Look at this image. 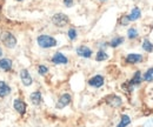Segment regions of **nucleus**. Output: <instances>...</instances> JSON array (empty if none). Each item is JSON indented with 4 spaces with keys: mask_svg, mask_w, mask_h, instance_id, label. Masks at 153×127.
Segmentation results:
<instances>
[{
    "mask_svg": "<svg viewBox=\"0 0 153 127\" xmlns=\"http://www.w3.org/2000/svg\"><path fill=\"white\" fill-rule=\"evenodd\" d=\"M20 79H21V82H22L24 86H31L32 82H33V79H32L31 74L26 68H22L20 71Z\"/></svg>",
    "mask_w": 153,
    "mask_h": 127,
    "instance_id": "7",
    "label": "nucleus"
},
{
    "mask_svg": "<svg viewBox=\"0 0 153 127\" xmlns=\"http://www.w3.org/2000/svg\"><path fill=\"white\" fill-rule=\"evenodd\" d=\"M12 66H13V62L11 59L8 58H2L0 59V70L4 71V72H10L12 70Z\"/></svg>",
    "mask_w": 153,
    "mask_h": 127,
    "instance_id": "11",
    "label": "nucleus"
},
{
    "mask_svg": "<svg viewBox=\"0 0 153 127\" xmlns=\"http://www.w3.org/2000/svg\"><path fill=\"white\" fill-rule=\"evenodd\" d=\"M37 42L41 48H52V47H56L58 45L57 40L51 36H47V34H41L37 38Z\"/></svg>",
    "mask_w": 153,
    "mask_h": 127,
    "instance_id": "1",
    "label": "nucleus"
},
{
    "mask_svg": "<svg viewBox=\"0 0 153 127\" xmlns=\"http://www.w3.org/2000/svg\"><path fill=\"white\" fill-rule=\"evenodd\" d=\"M138 36H139V33H138L137 28H134V27L128 28V31H127V36H128V39L133 40V39H135V38H138Z\"/></svg>",
    "mask_w": 153,
    "mask_h": 127,
    "instance_id": "23",
    "label": "nucleus"
},
{
    "mask_svg": "<svg viewBox=\"0 0 153 127\" xmlns=\"http://www.w3.org/2000/svg\"><path fill=\"white\" fill-rule=\"evenodd\" d=\"M13 108L16 109L20 115H24V114L26 113L27 105H26V102H25V101H22L21 99L17 98V99H14V100H13Z\"/></svg>",
    "mask_w": 153,
    "mask_h": 127,
    "instance_id": "5",
    "label": "nucleus"
},
{
    "mask_svg": "<svg viewBox=\"0 0 153 127\" xmlns=\"http://www.w3.org/2000/svg\"><path fill=\"white\" fill-rule=\"evenodd\" d=\"M123 42H124V38H123V36H115V38H113V39L108 42V46H111V47L115 48V47L120 46Z\"/></svg>",
    "mask_w": 153,
    "mask_h": 127,
    "instance_id": "17",
    "label": "nucleus"
},
{
    "mask_svg": "<svg viewBox=\"0 0 153 127\" xmlns=\"http://www.w3.org/2000/svg\"><path fill=\"white\" fill-rule=\"evenodd\" d=\"M48 72V67L45 65H39L38 66V73L40 75H46Z\"/></svg>",
    "mask_w": 153,
    "mask_h": 127,
    "instance_id": "24",
    "label": "nucleus"
},
{
    "mask_svg": "<svg viewBox=\"0 0 153 127\" xmlns=\"http://www.w3.org/2000/svg\"><path fill=\"white\" fill-rule=\"evenodd\" d=\"M11 87L8 86V84H6L5 81L0 80V98H6L7 95L11 94Z\"/></svg>",
    "mask_w": 153,
    "mask_h": 127,
    "instance_id": "13",
    "label": "nucleus"
},
{
    "mask_svg": "<svg viewBox=\"0 0 153 127\" xmlns=\"http://www.w3.org/2000/svg\"><path fill=\"white\" fill-rule=\"evenodd\" d=\"M106 102H107L110 106H112V107H119V106H121L123 100H121L120 97H118V95H114V94H113V95L107 97Z\"/></svg>",
    "mask_w": 153,
    "mask_h": 127,
    "instance_id": "12",
    "label": "nucleus"
},
{
    "mask_svg": "<svg viewBox=\"0 0 153 127\" xmlns=\"http://www.w3.org/2000/svg\"><path fill=\"white\" fill-rule=\"evenodd\" d=\"M100 1H106V0H100Z\"/></svg>",
    "mask_w": 153,
    "mask_h": 127,
    "instance_id": "29",
    "label": "nucleus"
},
{
    "mask_svg": "<svg viewBox=\"0 0 153 127\" xmlns=\"http://www.w3.org/2000/svg\"><path fill=\"white\" fill-rule=\"evenodd\" d=\"M17 1H24V0H17Z\"/></svg>",
    "mask_w": 153,
    "mask_h": 127,
    "instance_id": "28",
    "label": "nucleus"
},
{
    "mask_svg": "<svg viewBox=\"0 0 153 127\" xmlns=\"http://www.w3.org/2000/svg\"><path fill=\"white\" fill-rule=\"evenodd\" d=\"M76 54L79 55V56H81V58H85V59H88V58H91L92 56V50L90 48V47H87V46H79V47H76Z\"/></svg>",
    "mask_w": 153,
    "mask_h": 127,
    "instance_id": "8",
    "label": "nucleus"
},
{
    "mask_svg": "<svg viewBox=\"0 0 153 127\" xmlns=\"http://www.w3.org/2000/svg\"><path fill=\"white\" fill-rule=\"evenodd\" d=\"M52 22L57 26V27H65L68 25L70 22V19L66 14L64 13H57L52 17Z\"/></svg>",
    "mask_w": 153,
    "mask_h": 127,
    "instance_id": "3",
    "label": "nucleus"
},
{
    "mask_svg": "<svg viewBox=\"0 0 153 127\" xmlns=\"http://www.w3.org/2000/svg\"><path fill=\"white\" fill-rule=\"evenodd\" d=\"M71 101H72V97H71L68 93H64V94H62V95L59 98V100H58L56 107H57L58 109L64 108V107L68 106V105L71 104Z\"/></svg>",
    "mask_w": 153,
    "mask_h": 127,
    "instance_id": "4",
    "label": "nucleus"
},
{
    "mask_svg": "<svg viewBox=\"0 0 153 127\" xmlns=\"http://www.w3.org/2000/svg\"><path fill=\"white\" fill-rule=\"evenodd\" d=\"M143 50H144L145 52L151 53V52H153V44L150 41V40L145 39V40L143 41Z\"/></svg>",
    "mask_w": 153,
    "mask_h": 127,
    "instance_id": "19",
    "label": "nucleus"
},
{
    "mask_svg": "<svg viewBox=\"0 0 153 127\" xmlns=\"http://www.w3.org/2000/svg\"><path fill=\"white\" fill-rule=\"evenodd\" d=\"M2 56V50H1V47H0V58Z\"/></svg>",
    "mask_w": 153,
    "mask_h": 127,
    "instance_id": "27",
    "label": "nucleus"
},
{
    "mask_svg": "<svg viewBox=\"0 0 153 127\" xmlns=\"http://www.w3.org/2000/svg\"><path fill=\"white\" fill-rule=\"evenodd\" d=\"M143 79H144L146 82H152L153 81V67L149 68V70L145 72L144 76H143Z\"/></svg>",
    "mask_w": 153,
    "mask_h": 127,
    "instance_id": "21",
    "label": "nucleus"
},
{
    "mask_svg": "<svg viewBox=\"0 0 153 127\" xmlns=\"http://www.w3.org/2000/svg\"><path fill=\"white\" fill-rule=\"evenodd\" d=\"M64 5L66 7H72L73 6V0H64Z\"/></svg>",
    "mask_w": 153,
    "mask_h": 127,
    "instance_id": "25",
    "label": "nucleus"
},
{
    "mask_svg": "<svg viewBox=\"0 0 153 127\" xmlns=\"http://www.w3.org/2000/svg\"><path fill=\"white\" fill-rule=\"evenodd\" d=\"M128 22H130V21H128V19H127V17H126V16H125V17H123V18H121V20H120V24H121L123 26L127 25Z\"/></svg>",
    "mask_w": 153,
    "mask_h": 127,
    "instance_id": "26",
    "label": "nucleus"
},
{
    "mask_svg": "<svg viewBox=\"0 0 153 127\" xmlns=\"http://www.w3.org/2000/svg\"><path fill=\"white\" fill-rule=\"evenodd\" d=\"M52 62L56 64V65H66L68 62V59L66 55H64L61 52H57L54 53V55L52 56Z\"/></svg>",
    "mask_w": 153,
    "mask_h": 127,
    "instance_id": "9",
    "label": "nucleus"
},
{
    "mask_svg": "<svg viewBox=\"0 0 153 127\" xmlns=\"http://www.w3.org/2000/svg\"><path fill=\"white\" fill-rule=\"evenodd\" d=\"M0 40L1 42L7 47V48H14L17 46V38L13 33L8 31H2L0 34Z\"/></svg>",
    "mask_w": 153,
    "mask_h": 127,
    "instance_id": "2",
    "label": "nucleus"
},
{
    "mask_svg": "<svg viewBox=\"0 0 153 127\" xmlns=\"http://www.w3.org/2000/svg\"><path fill=\"white\" fill-rule=\"evenodd\" d=\"M67 36H68V39L71 40V41H74L76 38H78V32H76V28H70L68 31H67Z\"/></svg>",
    "mask_w": 153,
    "mask_h": 127,
    "instance_id": "22",
    "label": "nucleus"
},
{
    "mask_svg": "<svg viewBox=\"0 0 153 127\" xmlns=\"http://www.w3.org/2000/svg\"><path fill=\"white\" fill-rule=\"evenodd\" d=\"M140 16H141V11H140V8L134 7L133 10L131 11V13H130L128 16H126V17H127V19H128V21H135V20H138V19L140 18Z\"/></svg>",
    "mask_w": 153,
    "mask_h": 127,
    "instance_id": "16",
    "label": "nucleus"
},
{
    "mask_svg": "<svg viewBox=\"0 0 153 127\" xmlns=\"http://www.w3.org/2000/svg\"><path fill=\"white\" fill-rule=\"evenodd\" d=\"M30 100H31V102L33 104V105H40L41 104V101H42V95H41V92L40 91H36L33 92V93H31V95H30Z\"/></svg>",
    "mask_w": 153,
    "mask_h": 127,
    "instance_id": "14",
    "label": "nucleus"
},
{
    "mask_svg": "<svg viewBox=\"0 0 153 127\" xmlns=\"http://www.w3.org/2000/svg\"><path fill=\"white\" fill-rule=\"evenodd\" d=\"M143 81V75H141V72L140 71H137L134 73V75L132 76V79L130 80V86H137V85H140V82Z\"/></svg>",
    "mask_w": 153,
    "mask_h": 127,
    "instance_id": "15",
    "label": "nucleus"
},
{
    "mask_svg": "<svg viewBox=\"0 0 153 127\" xmlns=\"http://www.w3.org/2000/svg\"><path fill=\"white\" fill-rule=\"evenodd\" d=\"M107 59H108V54L105 51H102V50H99L98 51V53L96 55L97 61H104V60H107Z\"/></svg>",
    "mask_w": 153,
    "mask_h": 127,
    "instance_id": "20",
    "label": "nucleus"
},
{
    "mask_svg": "<svg viewBox=\"0 0 153 127\" xmlns=\"http://www.w3.org/2000/svg\"><path fill=\"white\" fill-rule=\"evenodd\" d=\"M131 124V118L126 114L121 115V119H120V123L117 125V127H127Z\"/></svg>",
    "mask_w": 153,
    "mask_h": 127,
    "instance_id": "18",
    "label": "nucleus"
},
{
    "mask_svg": "<svg viewBox=\"0 0 153 127\" xmlns=\"http://www.w3.org/2000/svg\"><path fill=\"white\" fill-rule=\"evenodd\" d=\"M104 84H105V79H104V76L100 75V74H97V75L92 76V78L88 80V85L92 86V87H94V88L101 87Z\"/></svg>",
    "mask_w": 153,
    "mask_h": 127,
    "instance_id": "6",
    "label": "nucleus"
},
{
    "mask_svg": "<svg viewBox=\"0 0 153 127\" xmlns=\"http://www.w3.org/2000/svg\"><path fill=\"white\" fill-rule=\"evenodd\" d=\"M143 55L138 54V53H130L126 56V62L131 64V65H135V64H140L143 61Z\"/></svg>",
    "mask_w": 153,
    "mask_h": 127,
    "instance_id": "10",
    "label": "nucleus"
}]
</instances>
